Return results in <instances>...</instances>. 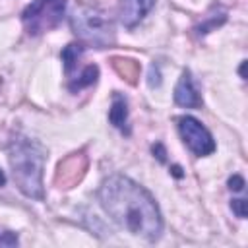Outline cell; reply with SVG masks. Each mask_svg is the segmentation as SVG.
I'll return each instance as SVG.
<instances>
[{"mask_svg": "<svg viewBox=\"0 0 248 248\" xmlns=\"http://www.w3.org/2000/svg\"><path fill=\"white\" fill-rule=\"evenodd\" d=\"M231 209H232V213H234L238 219H244V217H246V200H244V198L231 200Z\"/></svg>", "mask_w": 248, "mask_h": 248, "instance_id": "obj_14", "label": "cell"}, {"mask_svg": "<svg viewBox=\"0 0 248 248\" xmlns=\"http://www.w3.org/2000/svg\"><path fill=\"white\" fill-rule=\"evenodd\" d=\"M225 19H227V16H225V14H221L219 17H209L205 23H200V25H198V33H200V35H205V33H209L213 27H217V25L225 23Z\"/></svg>", "mask_w": 248, "mask_h": 248, "instance_id": "obj_13", "label": "cell"}, {"mask_svg": "<svg viewBox=\"0 0 248 248\" xmlns=\"http://www.w3.org/2000/svg\"><path fill=\"white\" fill-rule=\"evenodd\" d=\"M155 0H120L118 16L126 29H134L153 8Z\"/></svg>", "mask_w": 248, "mask_h": 248, "instance_id": "obj_8", "label": "cell"}, {"mask_svg": "<svg viewBox=\"0 0 248 248\" xmlns=\"http://www.w3.org/2000/svg\"><path fill=\"white\" fill-rule=\"evenodd\" d=\"M244 186H246V182H244V178H242L240 174H232V176L229 178V188H231L232 192H242Z\"/></svg>", "mask_w": 248, "mask_h": 248, "instance_id": "obj_17", "label": "cell"}, {"mask_svg": "<svg viewBox=\"0 0 248 248\" xmlns=\"http://www.w3.org/2000/svg\"><path fill=\"white\" fill-rule=\"evenodd\" d=\"M147 83H149V87H159V85H161V72H159V66H157V64H151V66H149Z\"/></svg>", "mask_w": 248, "mask_h": 248, "instance_id": "obj_15", "label": "cell"}, {"mask_svg": "<svg viewBox=\"0 0 248 248\" xmlns=\"http://www.w3.org/2000/svg\"><path fill=\"white\" fill-rule=\"evenodd\" d=\"M19 238L12 231H0V246H17Z\"/></svg>", "mask_w": 248, "mask_h": 248, "instance_id": "obj_16", "label": "cell"}, {"mask_svg": "<svg viewBox=\"0 0 248 248\" xmlns=\"http://www.w3.org/2000/svg\"><path fill=\"white\" fill-rule=\"evenodd\" d=\"M170 170H172V174H174L176 178H180V176H182V169H180L178 165H174V167H170Z\"/></svg>", "mask_w": 248, "mask_h": 248, "instance_id": "obj_19", "label": "cell"}, {"mask_svg": "<svg viewBox=\"0 0 248 248\" xmlns=\"http://www.w3.org/2000/svg\"><path fill=\"white\" fill-rule=\"evenodd\" d=\"M101 207L134 236L157 240L163 232V217L155 198L136 180L124 174H112L99 186Z\"/></svg>", "mask_w": 248, "mask_h": 248, "instance_id": "obj_1", "label": "cell"}, {"mask_svg": "<svg viewBox=\"0 0 248 248\" xmlns=\"http://www.w3.org/2000/svg\"><path fill=\"white\" fill-rule=\"evenodd\" d=\"M244 66H246V62L240 64V70H238V72H240V78H244Z\"/></svg>", "mask_w": 248, "mask_h": 248, "instance_id": "obj_21", "label": "cell"}, {"mask_svg": "<svg viewBox=\"0 0 248 248\" xmlns=\"http://www.w3.org/2000/svg\"><path fill=\"white\" fill-rule=\"evenodd\" d=\"M178 132L186 147L196 155V157H205L215 151V140L211 132L194 116H178Z\"/></svg>", "mask_w": 248, "mask_h": 248, "instance_id": "obj_5", "label": "cell"}, {"mask_svg": "<svg viewBox=\"0 0 248 248\" xmlns=\"http://www.w3.org/2000/svg\"><path fill=\"white\" fill-rule=\"evenodd\" d=\"M153 155H155L161 163H165V161H167V157H165V155H167V151H165L163 143H155V145H153Z\"/></svg>", "mask_w": 248, "mask_h": 248, "instance_id": "obj_18", "label": "cell"}, {"mask_svg": "<svg viewBox=\"0 0 248 248\" xmlns=\"http://www.w3.org/2000/svg\"><path fill=\"white\" fill-rule=\"evenodd\" d=\"M112 66L114 70L122 76V79L136 83V78L140 76V64L136 60H128V58H112Z\"/></svg>", "mask_w": 248, "mask_h": 248, "instance_id": "obj_10", "label": "cell"}, {"mask_svg": "<svg viewBox=\"0 0 248 248\" xmlns=\"http://www.w3.org/2000/svg\"><path fill=\"white\" fill-rule=\"evenodd\" d=\"M108 122L118 128L122 134L130 136V126H128V103H126V97L120 95V93H114L112 95V103H110V108H108Z\"/></svg>", "mask_w": 248, "mask_h": 248, "instance_id": "obj_9", "label": "cell"}, {"mask_svg": "<svg viewBox=\"0 0 248 248\" xmlns=\"http://www.w3.org/2000/svg\"><path fill=\"white\" fill-rule=\"evenodd\" d=\"M6 184V174H4V170L0 169V186H4Z\"/></svg>", "mask_w": 248, "mask_h": 248, "instance_id": "obj_20", "label": "cell"}, {"mask_svg": "<svg viewBox=\"0 0 248 248\" xmlns=\"http://www.w3.org/2000/svg\"><path fill=\"white\" fill-rule=\"evenodd\" d=\"M172 99L176 105L180 107H186V108H200L202 107V95L194 83V78H192V72L190 70H184L178 83L174 85V93H172Z\"/></svg>", "mask_w": 248, "mask_h": 248, "instance_id": "obj_7", "label": "cell"}, {"mask_svg": "<svg viewBox=\"0 0 248 248\" xmlns=\"http://www.w3.org/2000/svg\"><path fill=\"white\" fill-rule=\"evenodd\" d=\"M97 78H99V68H97L95 64H89V66L83 68V72L79 74V78L74 79L68 87H70L72 93H76V91H79V89H83V87H89V85L97 83Z\"/></svg>", "mask_w": 248, "mask_h": 248, "instance_id": "obj_11", "label": "cell"}, {"mask_svg": "<svg viewBox=\"0 0 248 248\" xmlns=\"http://www.w3.org/2000/svg\"><path fill=\"white\" fill-rule=\"evenodd\" d=\"M70 25L74 35L81 41V45H89L95 48H107L116 41L114 19L108 12L99 6L79 4L70 14Z\"/></svg>", "mask_w": 248, "mask_h": 248, "instance_id": "obj_3", "label": "cell"}, {"mask_svg": "<svg viewBox=\"0 0 248 248\" xmlns=\"http://www.w3.org/2000/svg\"><path fill=\"white\" fill-rule=\"evenodd\" d=\"M66 0H33L21 14V21L29 35H41L56 29L66 14Z\"/></svg>", "mask_w": 248, "mask_h": 248, "instance_id": "obj_4", "label": "cell"}, {"mask_svg": "<svg viewBox=\"0 0 248 248\" xmlns=\"http://www.w3.org/2000/svg\"><path fill=\"white\" fill-rule=\"evenodd\" d=\"M8 159L16 186L31 200L45 198L43 186V169H45V151L43 147L29 138H14L8 145Z\"/></svg>", "mask_w": 248, "mask_h": 248, "instance_id": "obj_2", "label": "cell"}, {"mask_svg": "<svg viewBox=\"0 0 248 248\" xmlns=\"http://www.w3.org/2000/svg\"><path fill=\"white\" fill-rule=\"evenodd\" d=\"M87 169V157L83 153H72L58 165L56 172V184L60 188H72L76 182L81 180Z\"/></svg>", "mask_w": 248, "mask_h": 248, "instance_id": "obj_6", "label": "cell"}, {"mask_svg": "<svg viewBox=\"0 0 248 248\" xmlns=\"http://www.w3.org/2000/svg\"><path fill=\"white\" fill-rule=\"evenodd\" d=\"M81 52H83V45H81V43H72V45H68V46L62 48L60 58H62V64H64L66 74H70V72L76 68V64H78Z\"/></svg>", "mask_w": 248, "mask_h": 248, "instance_id": "obj_12", "label": "cell"}]
</instances>
